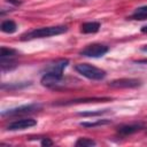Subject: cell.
I'll return each instance as SVG.
<instances>
[{
  "mask_svg": "<svg viewBox=\"0 0 147 147\" xmlns=\"http://www.w3.org/2000/svg\"><path fill=\"white\" fill-rule=\"evenodd\" d=\"M68 28L64 25H55V26H44L33 29L29 32H25L21 36V40H32L37 38H47L52 36H57L67 32Z\"/></svg>",
  "mask_w": 147,
  "mask_h": 147,
  "instance_id": "cell-1",
  "label": "cell"
},
{
  "mask_svg": "<svg viewBox=\"0 0 147 147\" xmlns=\"http://www.w3.org/2000/svg\"><path fill=\"white\" fill-rule=\"evenodd\" d=\"M75 70L78 74H80L82 76H84L88 79H92V80H100V79H103L106 77V71L105 70H102L101 68L94 67L92 64H88V63L76 64Z\"/></svg>",
  "mask_w": 147,
  "mask_h": 147,
  "instance_id": "cell-2",
  "label": "cell"
},
{
  "mask_svg": "<svg viewBox=\"0 0 147 147\" xmlns=\"http://www.w3.org/2000/svg\"><path fill=\"white\" fill-rule=\"evenodd\" d=\"M41 108H42V107H41V105H39V103H30V105L20 106V107L11 108V109H8V110H6V111H2V113H1V116H2V117H6V116L13 117V116L26 115V114H31V113L38 111V110H40Z\"/></svg>",
  "mask_w": 147,
  "mask_h": 147,
  "instance_id": "cell-3",
  "label": "cell"
},
{
  "mask_svg": "<svg viewBox=\"0 0 147 147\" xmlns=\"http://www.w3.org/2000/svg\"><path fill=\"white\" fill-rule=\"evenodd\" d=\"M108 51H109V48L106 45H102V44H91V45H87L85 48H83L79 52V54L83 55V56H87V57H101Z\"/></svg>",
  "mask_w": 147,
  "mask_h": 147,
  "instance_id": "cell-4",
  "label": "cell"
},
{
  "mask_svg": "<svg viewBox=\"0 0 147 147\" xmlns=\"http://www.w3.org/2000/svg\"><path fill=\"white\" fill-rule=\"evenodd\" d=\"M68 64H69V60L60 59L55 62L47 64L44 69V74L54 75V76H63V70L68 67Z\"/></svg>",
  "mask_w": 147,
  "mask_h": 147,
  "instance_id": "cell-5",
  "label": "cell"
},
{
  "mask_svg": "<svg viewBox=\"0 0 147 147\" xmlns=\"http://www.w3.org/2000/svg\"><path fill=\"white\" fill-rule=\"evenodd\" d=\"M110 98H82V99H72L65 101L54 102V106H70V105H79V103H93V102H107L110 101Z\"/></svg>",
  "mask_w": 147,
  "mask_h": 147,
  "instance_id": "cell-6",
  "label": "cell"
},
{
  "mask_svg": "<svg viewBox=\"0 0 147 147\" xmlns=\"http://www.w3.org/2000/svg\"><path fill=\"white\" fill-rule=\"evenodd\" d=\"M140 85H141V82L136 78H119L109 83L110 87H116V88H133Z\"/></svg>",
  "mask_w": 147,
  "mask_h": 147,
  "instance_id": "cell-7",
  "label": "cell"
},
{
  "mask_svg": "<svg viewBox=\"0 0 147 147\" xmlns=\"http://www.w3.org/2000/svg\"><path fill=\"white\" fill-rule=\"evenodd\" d=\"M37 124V121L33 118H21V119H16L10 122L6 129L9 131H17V130H24L31 126H34Z\"/></svg>",
  "mask_w": 147,
  "mask_h": 147,
  "instance_id": "cell-8",
  "label": "cell"
},
{
  "mask_svg": "<svg viewBox=\"0 0 147 147\" xmlns=\"http://www.w3.org/2000/svg\"><path fill=\"white\" fill-rule=\"evenodd\" d=\"M142 129H145V125L141 123H134V124H127V125H122L117 129V132L122 136H130L136 132L141 131Z\"/></svg>",
  "mask_w": 147,
  "mask_h": 147,
  "instance_id": "cell-9",
  "label": "cell"
},
{
  "mask_svg": "<svg viewBox=\"0 0 147 147\" xmlns=\"http://www.w3.org/2000/svg\"><path fill=\"white\" fill-rule=\"evenodd\" d=\"M100 29L99 22H85L80 25V31L83 33H95Z\"/></svg>",
  "mask_w": 147,
  "mask_h": 147,
  "instance_id": "cell-10",
  "label": "cell"
},
{
  "mask_svg": "<svg viewBox=\"0 0 147 147\" xmlns=\"http://www.w3.org/2000/svg\"><path fill=\"white\" fill-rule=\"evenodd\" d=\"M0 29H1V31L5 32V33H14V32L16 31V29H17V25H16V23H15L14 21H11V20H6V21H3V22L1 23Z\"/></svg>",
  "mask_w": 147,
  "mask_h": 147,
  "instance_id": "cell-11",
  "label": "cell"
},
{
  "mask_svg": "<svg viewBox=\"0 0 147 147\" xmlns=\"http://www.w3.org/2000/svg\"><path fill=\"white\" fill-rule=\"evenodd\" d=\"M131 18H132V20H138V21L147 20V6H142V7L137 8V9L133 11Z\"/></svg>",
  "mask_w": 147,
  "mask_h": 147,
  "instance_id": "cell-12",
  "label": "cell"
},
{
  "mask_svg": "<svg viewBox=\"0 0 147 147\" xmlns=\"http://www.w3.org/2000/svg\"><path fill=\"white\" fill-rule=\"evenodd\" d=\"M15 55H17V51L13 49V48H8V47H1L0 48V57L1 60H6V59H11Z\"/></svg>",
  "mask_w": 147,
  "mask_h": 147,
  "instance_id": "cell-13",
  "label": "cell"
},
{
  "mask_svg": "<svg viewBox=\"0 0 147 147\" xmlns=\"http://www.w3.org/2000/svg\"><path fill=\"white\" fill-rule=\"evenodd\" d=\"M110 123H111L110 119H99L96 122H82L80 126H84V127H95V126H100V125H107V124H110Z\"/></svg>",
  "mask_w": 147,
  "mask_h": 147,
  "instance_id": "cell-14",
  "label": "cell"
},
{
  "mask_svg": "<svg viewBox=\"0 0 147 147\" xmlns=\"http://www.w3.org/2000/svg\"><path fill=\"white\" fill-rule=\"evenodd\" d=\"M76 146H82V147H88V146H95V141L88 138H79L76 144Z\"/></svg>",
  "mask_w": 147,
  "mask_h": 147,
  "instance_id": "cell-15",
  "label": "cell"
},
{
  "mask_svg": "<svg viewBox=\"0 0 147 147\" xmlns=\"http://www.w3.org/2000/svg\"><path fill=\"white\" fill-rule=\"evenodd\" d=\"M108 109H105V110H98V111H83V113H78L79 116H99V115H102L105 113H107Z\"/></svg>",
  "mask_w": 147,
  "mask_h": 147,
  "instance_id": "cell-16",
  "label": "cell"
},
{
  "mask_svg": "<svg viewBox=\"0 0 147 147\" xmlns=\"http://www.w3.org/2000/svg\"><path fill=\"white\" fill-rule=\"evenodd\" d=\"M41 146H52L53 145V141L49 139V138H42L41 141H40Z\"/></svg>",
  "mask_w": 147,
  "mask_h": 147,
  "instance_id": "cell-17",
  "label": "cell"
},
{
  "mask_svg": "<svg viewBox=\"0 0 147 147\" xmlns=\"http://www.w3.org/2000/svg\"><path fill=\"white\" fill-rule=\"evenodd\" d=\"M136 63H139V64H147V59H142V60H137Z\"/></svg>",
  "mask_w": 147,
  "mask_h": 147,
  "instance_id": "cell-18",
  "label": "cell"
},
{
  "mask_svg": "<svg viewBox=\"0 0 147 147\" xmlns=\"http://www.w3.org/2000/svg\"><path fill=\"white\" fill-rule=\"evenodd\" d=\"M141 32H147V25L141 28Z\"/></svg>",
  "mask_w": 147,
  "mask_h": 147,
  "instance_id": "cell-19",
  "label": "cell"
},
{
  "mask_svg": "<svg viewBox=\"0 0 147 147\" xmlns=\"http://www.w3.org/2000/svg\"><path fill=\"white\" fill-rule=\"evenodd\" d=\"M147 46V45H146ZM141 51L142 52H147V47H141Z\"/></svg>",
  "mask_w": 147,
  "mask_h": 147,
  "instance_id": "cell-20",
  "label": "cell"
}]
</instances>
